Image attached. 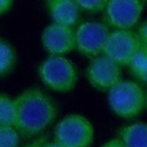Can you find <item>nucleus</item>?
Returning a JSON list of instances; mask_svg holds the SVG:
<instances>
[{"instance_id":"obj_1","label":"nucleus","mask_w":147,"mask_h":147,"mask_svg":"<svg viewBox=\"0 0 147 147\" xmlns=\"http://www.w3.org/2000/svg\"><path fill=\"white\" fill-rule=\"evenodd\" d=\"M13 126L22 137L41 134L56 118L57 107L53 99L37 87L24 90L14 99Z\"/></svg>"},{"instance_id":"obj_2","label":"nucleus","mask_w":147,"mask_h":147,"mask_svg":"<svg viewBox=\"0 0 147 147\" xmlns=\"http://www.w3.org/2000/svg\"><path fill=\"white\" fill-rule=\"evenodd\" d=\"M108 102L117 116L133 119L146 107V93L136 80L121 79L108 91Z\"/></svg>"},{"instance_id":"obj_3","label":"nucleus","mask_w":147,"mask_h":147,"mask_svg":"<svg viewBox=\"0 0 147 147\" xmlns=\"http://www.w3.org/2000/svg\"><path fill=\"white\" fill-rule=\"evenodd\" d=\"M38 74L41 82L55 92H70L78 80L76 65L64 56H48L39 65Z\"/></svg>"},{"instance_id":"obj_4","label":"nucleus","mask_w":147,"mask_h":147,"mask_svg":"<svg viewBox=\"0 0 147 147\" xmlns=\"http://www.w3.org/2000/svg\"><path fill=\"white\" fill-rule=\"evenodd\" d=\"M94 129L88 118L78 114L63 117L54 130V141L64 147H91Z\"/></svg>"},{"instance_id":"obj_5","label":"nucleus","mask_w":147,"mask_h":147,"mask_svg":"<svg viewBox=\"0 0 147 147\" xmlns=\"http://www.w3.org/2000/svg\"><path fill=\"white\" fill-rule=\"evenodd\" d=\"M109 36V28L101 22H85L75 30L76 49L86 57L93 59L103 53Z\"/></svg>"},{"instance_id":"obj_6","label":"nucleus","mask_w":147,"mask_h":147,"mask_svg":"<svg viewBox=\"0 0 147 147\" xmlns=\"http://www.w3.org/2000/svg\"><path fill=\"white\" fill-rule=\"evenodd\" d=\"M141 0H108L103 9V21L115 30H131L142 13Z\"/></svg>"},{"instance_id":"obj_7","label":"nucleus","mask_w":147,"mask_h":147,"mask_svg":"<svg viewBox=\"0 0 147 147\" xmlns=\"http://www.w3.org/2000/svg\"><path fill=\"white\" fill-rule=\"evenodd\" d=\"M137 33L132 30H114L109 32L102 55L121 67H127L140 49Z\"/></svg>"},{"instance_id":"obj_8","label":"nucleus","mask_w":147,"mask_h":147,"mask_svg":"<svg viewBox=\"0 0 147 147\" xmlns=\"http://www.w3.org/2000/svg\"><path fill=\"white\" fill-rule=\"evenodd\" d=\"M86 77L94 88L108 92L122 79V68L101 54L91 59L86 69Z\"/></svg>"},{"instance_id":"obj_9","label":"nucleus","mask_w":147,"mask_h":147,"mask_svg":"<svg viewBox=\"0 0 147 147\" xmlns=\"http://www.w3.org/2000/svg\"><path fill=\"white\" fill-rule=\"evenodd\" d=\"M41 44L51 56H62L76 49L74 28L52 23L41 33Z\"/></svg>"},{"instance_id":"obj_10","label":"nucleus","mask_w":147,"mask_h":147,"mask_svg":"<svg viewBox=\"0 0 147 147\" xmlns=\"http://www.w3.org/2000/svg\"><path fill=\"white\" fill-rule=\"evenodd\" d=\"M47 8L54 23L69 28H74L80 16V9L75 0L48 1Z\"/></svg>"},{"instance_id":"obj_11","label":"nucleus","mask_w":147,"mask_h":147,"mask_svg":"<svg viewBox=\"0 0 147 147\" xmlns=\"http://www.w3.org/2000/svg\"><path fill=\"white\" fill-rule=\"evenodd\" d=\"M118 138L126 147H147V124L134 123L123 126L118 132Z\"/></svg>"},{"instance_id":"obj_12","label":"nucleus","mask_w":147,"mask_h":147,"mask_svg":"<svg viewBox=\"0 0 147 147\" xmlns=\"http://www.w3.org/2000/svg\"><path fill=\"white\" fill-rule=\"evenodd\" d=\"M127 67L137 83L147 86V48L140 47Z\"/></svg>"},{"instance_id":"obj_13","label":"nucleus","mask_w":147,"mask_h":147,"mask_svg":"<svg viewBox=\"0 0 147 147\" xmlns=\"http://www.w3.org/2000/svg\"><path fill=\"white\" fill-rule=\"evenodd\" d=\"M16 63V53L11 45L0 39V77L9 74Z\"/></svg>"},{"instance_id":"obj_14","label":"nucleus","mask_w":147,"mask_h":147,"mask_svg":"<svg viewBox=\"0 0 147 147\" xmlns=\"http://www.w3.org/2000/svg\"><path fill=\"white\" fill-rule=\"evenodd\" d=\"M14 114V100L3 93H0V126L13 125Z\"/></svg>"},{"instance_id":"obj_15","label":"nucleus","mask_w":147,"mask_h":147,"mask_svg":"<svg viewBox=\"0 0 147 147\" xmlns=\"http://www.w3.org/2000/svg\"><path fill=\"white\" fill-rule=\"evenodd\" d=\"M20 137L13 125L0 126V147H18Z\"/></svg>"},{"instance_id":"obj_16","label":"nucleus","mask_w":147,"mask_h":147,"mask_svg":"<svg viewBox=\"0 0 147 147\" xmlns=\"http://www.w3.org/2000/svg\"><path fill=\"white\" fill-rule=\"evenodd\" d=\"M80 10L87 13H100L103 11L108 0H75Z\"/></svg>"},{"instance_id":"obj_17","label":"nucleus","mask_w":147,"mask_h":147,"mask_svg":"<svg viewBox=\"0 0 147 147\" xmlns=\"http://www.w3.org/2000/svg\"><path fill=\"white\" fill-rule=\"evenodd\" d=\"M137 37L139 39L140 46L144 48H147V21L142 22L137 30Z\"/></svg>"},{"instance_id":"obj_18","label":"nucleus","mask_w":147,"mask_h":147,"mask_svg":"<svg viewBox=\"0 0 147 147\" xmlns=\"http://www.w3.org/2000/svg\"><path fill=\"white\" fill-rule=\"evenodd\" d=\"M14 0H0V15L6 14L10 10Z\"/></svg>"},{"instance_id":"obj_19","label":"nucleus","mask_w":147,"mask_h":147,"mask_svg":"<svg viewBox=\"0 0 147 147\" xmlns=\"http://www.w3.org/2000/svg\"><path fill=\"white\" fill-rule=\"evenodd\" d=\"M101 147H126V146L123 144V141L119 138H115V139H111V140L107 141Z\"/></svg>"},{"instance_id":"obj_20","label":"nucleus","mask_w":147,"mask_h":147,"mask_svg":"<svg viewBox=\"0 0 147 147\" xmlns=\"http://www.w3.org/2000/svg\"><path fill=\"white\" fill-rule=\"evenodd\" d=\"M47 141V137L46 136H41L39 138H37L36 140H33L31 144L24 146V147H42V145Z\"/></svg>"},{"instance_id":"obj_21","label":"nucleus","mask_w":147,"mask_h":147,"mask_svg":"<svg viewBox=\"0 0 147 147\" xmlns=\"http://www.w3.org/2000/svg\"><path fill=\"white\" fill-rule=\"evenodd\" d=\"M42 147H64V146L61 145V144H59V142H56V141H52V142L46 141V142L42 145Z\"/></svg>"},{"instance_id":"obj_22","label":"nucleus","mask_w":147,"mask_h":147,"mask_svg":"<svg viewBox=\"0 0 147 147\" xmlns=\"http://www.w3.org/2000/svg\"><path fill=\"white\" fill-rule=\"evenodd\" d=\"M146 107H147V93H146Z\"/></svg>"},{"instance_id":"obj_23","label":"nucleus","mask_w":147,"mask_h":147,"mask_svg":"<svg viewBox=\"0 0 147 147\" xmlns=\"http://www.w3.org/2000/svg\"><path fill=\"white\" fill-rule=\"evenodd\" d=\"M48 1H53V0H47V2H48Z\"/></svg>"},{"instance_id":"obj_24","label":"nucleus","mask_w":147,"mask_h":147,"mask_svg":"<svg viewBox=\"0 0 147 147\" xmlns=\"http://www.w3.org/2000/svg\"><path fill=\"white\" fill-rule=\"evenodd\" d=\"M141 1H142V0H141ZM144 1H147V0H144Z\"/></svg>"}]
</instances>
